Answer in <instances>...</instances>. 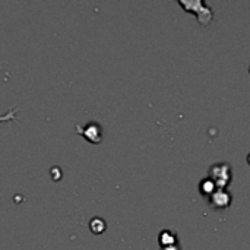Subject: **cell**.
I'll return each instance as SVG.
<instances>
[{
  "label": "cell",
  "instance_id": "9",
  "mask_svg": "<svg viewBox=\"0 0 250 250\" xmlns=\"http://www.w3.org/2000/svg\"><path fill=\"white\" fill-rule=\"evenodd\" d=\"M161 250H180L179 245H174V246H168V248H163Z\"/></svg>",
  "mask_w": 250,
  "mask_h": 250
},
{
  "label": "cell",
  "instance_id": "3",
  "mask_svg": "<svg viewBox=\"0 0 250 250\" xmlns=\"http://www.w3.org/2000/svg\"><path fill=\"white\" fill-rule=\"evenodd\" d=\"M179 4H180L182 7H185L188 12L196 13L201 25H209V23L212 22V18H214V16H212V10H211V7H209L207 3L198 1V0H195V1H182V0H180Z\"/></svg>",
  "mask_w": 250,
  "mask_h": 250
},
{
  "label": "cell",
  "instance_id": "1",
  "mask_svg": "<svg viewBox=\"0 0 250 250\" xmlns=\"http://www.w3.org/2000/svg\"><path fill=\"white\" fill-rule=\"evenodd\" d=\"M75 132L89 144L100 145L103 142V127L98 122H89L86 125H76Z\"/></svg>",
  "mask_w": 250,
  "mask_h": 250
},
{
  "label": "cell",
  "instance_id": "11",
  "mask_svg": "<svg viewBox=\"0 0 250 250\" xmlns=\"http://www.w3.org/2000/svg\"><path fill=\"white\" fill-rule=\"evenodd\" d=\"M249 72H250V67H249Z\"/></svg>",
  "mask_w": 250,
  "mask_h": 250
},
{
  "label": "cell",
  "instance_id": "7",
  "mask_svg": "<svg viewBox=\"0 0 250 250\" xmlns=\"http://www.w3.org/2000/svg\"><path fill=\"white\" fill-rule=\"evenodd\" d=\"M217 189H218V188H217V186L214 185V182L209 180V179H205V180L201 182V193H202L204 196H207V198H209Z\"/></svg>",
  "mask_w": 250,
  "mask_h": 250
},
{
  "label": "cell",
  "instance_id": "4",
  "mask_svg": "<svg viewBox=\"0 0 250 250\" xmlns=\"http://www.w3.org/2000/svg\"><path fill=\"white\" fill-rule=\"evenodd\" d=\"M208 199L211 207L215 209H226L231 204V195L226 189H217Z\"/></svg>",
  "mask_w": 250,
  "mask_h": 250
},
{
  "label": "cell",
  "instance_id": "6",
  "mask_svg": "<svg viewBox=\"0 0 250 250\" xmlns=\"http://www.w3.org/2000/svg\"><path fill=\"white\" fill-rule=\"evenodd\" d=\"M89 230H91V233H94V234H97V236L103 234V233L107 230V223H105V220H103L101 217H94V218H91V220H89Z\"/></svg>",
  "mask_w": 250,
  "mask_h": 250
},
{
  "label": "cell",
  "instance_id": "10",
  "mask_svg": "<svg viewBox=\"0 0 250 250\" xmlns=\"http://www.w3.org/2000/svg\"><path fill=\"white\" fill-rule=\"evenodd\" d=\"M248 163H249V166H250V154L248 155Z\"/></svg>",
  "mask_w": 250,
  "mask_h": 250
},
{
  "label": "cell",
  "instance_id": "8",
  "mask_svg": "<svg viewBox=\"0 0 250 250\" xmlns=\"http://www.w3.org/2000/svg\"><path fill=\"white\" fill-rule=\"evenodd\" d=\"M19 108L15 107V108H10L7 110L4 114L0 116V123H4V122H12V120H16V114H18Z\"/></svg>",
  "mask_w": 250,
  "mask_h": 250
},
{
  "label": "cell",
  "instance_id": "5",
  "mask_svg": "<svg viewBox=\"0 0 250 250\" xmlns=\"http://www.w3.org/2000/svg\"><path fill=\"white\" fill-rule=\"evenodd\" d=\"M158 242L161 245V249L163 248H168V246H174V245H179L177 243V236L176 233L170 231V230H164L160 233V237H158Z\"/></svg>",
  "mask_w": 250,
  "mask_h": 250
},
{
  "label": "cell",
  "instance_id": "2",
  "mask_svg": "<svg viewBox=\"0 0 250 250\" xmlns=\"http://www.w3.org/2000/svg\"><path fill=\"white\" fill-rule=\"evenodd\" d=\"M208 179L212 180L218 189H226L231 183V167L226 163L214 164L209 168V177Z\"/></svg>",
  "mask_w": 250,
  "mask_h": 250
}]
</instances>
